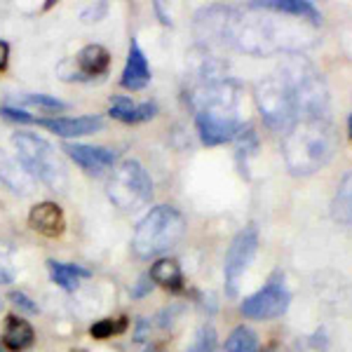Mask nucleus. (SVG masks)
<instances>
[{
    "instance_id": "f257e3e1",
    "label": "nucleus",
    "mask_w": 352,
    "mask_h": 352,
    "mask_svg": "<svg viewBox=\"0 0 352 352\" xmlns=\"http://www.w3.org/2000/svg\"><path fill=\"white\" fill-rule=\"evenodd\" d=\"M329 104L322 76L305 61H287L256 85V106L272 129H287L300 116H324Z\"/></svg>"
},
{
    "instance_id": "f03ea898",
    "label": "nucleus",
    "mask_w": 352,
    "mask_h": 352,
    "mask_svg": "<svg viewBox=\"0 0 352 352\" xmlns=\"http://www.w3.org/2000/svg\"><path fill=\"white\" fill-rule=\"evenodd\" d=\"M285 132L282 155H285L287 169L296 176L320 172L336 153V132L324 116H300Z\"/></svg>"
},
{
    "instance_id": "7ed1b4c3",
    "label": "nucleus",
    "mask_w": 352,
    "mask_h": 352,
    "mask_svg": "<svg viewBox=\"0 0 352 352\" xmlns=\"http://www.w3.org/2000/svg\"><path fill=\"white\" fill-rule=\"evenodd\" d=\"M184 232H186L184 214L174 207L160 204V207H153L139 221L132 237V249L136 252V256L141 258L160 256V254L176 247V242L184 237Z\"/></svg>"
},
{
    "instance_id": "20e7f679",
    "label": "nucleus",
    "mask_w": 352,
    "mask_h": 352,
    "mask_svg": "<svg viewBox=\"0 0 352 352\" xmlns=\"http://www.w3.org/2000/svg\"><path fill=\"white\" fill-rule=\"evenodd\" d=\"M12 146L16 151V160L24 164L33 179L43 181L52 190L66 188V169L47 139L31 132H19L12 136Z\"/></svg>"
},
{
    "instance_id": "39448f33",
    "label": "nucleus",
    "mask_w": 352,
    "mask_h": 352,
    "mask_svg": "<svg viewBox=\"0 0 352 352\" xmlns=\"http://www.w3.org/2000/svg\"><path fill=\"white\" fill-rule=\"evenodd\" d=\"M109 197L122 212H136L146 207L153 197V181L144 164L136 160H122L118 167H113L109 179Z\"/></svg>"
},
{
    "instance_id": "423d86ee",
    "label": "nucleus",
    "mask_w": 352,
    "mask_h": 352,
    "mask_svg": "<svg viewBox=\"0 0 352 352\" xmlns=\"http://www.w3.org/2000/svg\"><path fill=\"white\" fill-rule=\"evenodd\" d=\"M256 249H258V230L254 226L240 230L232 237L228 252H226V265H223L226 294L228 296H237L240 280L244 277V272H247L254 256H256Z\"/></svg>"
},
{
    "instance_id": "0eeeda50",
    "label": "nucleus",
    "mask_w": 352,
    "mask_h": 352,
    "mask_svg": "<svg viewBox=\"0 0 352 352\" xmlns=\"http://www.w3.org/2000/svg\"><path fill=\"white\" fill-rule=\"evenodd\" d=\"M289 303H292V294H289L285 280L272 277L263 289L242 300L240 310L249 320H275L289 310Z\"/></svg>"
},
{
    "instance_id": "6e6552de",
    "label": "nucleus",
    "mask_w": 352,
    "mask_h": 352,
    "mask_svg": "<svg viewBox=\"0 0 352 352\" xmlns=\"http://www.w3.org/2000/svg\"><path fill=\"white\" fill-rule=\"evenodd\" d=\"M197 132L202 144L219 146L226 141H232L242 129V120L237 116H221V113H197L195 118Z\"/></svg>"
},
{
    "instance_id": "1a4fd4ad",
    "label": "nucleus",
    "mask_w": 352,
    "mask_h": 352,
    "mask_svg": "<svg viewBox=\"0 0 352 352\" xmlns=\"http://www.w3.org/2000/svg\"><path fill=\"white\" fill-rule=\"evenodd\" d=\"M64 153L76 164H80L85 172L101 174L106 169L116 167L118 155L104 146H87V144H64Z\"/></svg>"
},
{
    "instance_id": "9d476101",
    "label": "nucleus",
    "mask_w": 352,
    "mask_h": 352,
    "mask_svg": "<svg viewBox=\"0 0 352 352\" xmlns=\"http://www.w3.org/2000/svg\"><path fill=\"white\" fill-rule=\"evenodd\" d=\"M41 127L52 132L61 139H73V136H87L99 129H104L101 116H80V118H43L38 120Z\"/></svg>"
},
{
    "instance_id": "9b49d317",
    "label": "nucleus",
    "mask_w": 352,
    "mask_h": 352,
    "mask_svg": "<svg viewBox=\"0 0 352 352\" xmlns=\"http://www.w3.org/2000/svg\"><path fill=\"white\" fill-rule=\"evenodd\" d=\"M28 226L45 237H59L66 230L64 209L56 202H38L28 212Z\"/></svg>"
},
{
    "instance_id": "f8f14e48",
    "label": "nucleus",
    "mask_w": 352,
    "mask_h": 352,
    "mask_svg": "<svg viewBox=\"0 0 352 352\" xmlns=\"http://www.w3.org/2000/svg\"><path fill=\"white\" fill-rule=\"evenodd\" d=\"M148 82H151L148 59H146V54H144V50H141V45L136 43V41H132V43H129V54H127V64H124L120 85H122L124 89L139 92V89H144Z\"/></svg>"
},
{
    "instance_id": "ddd939ff",
    "label": "nucleus",
    "mask_w": 352,
    "mask_h": 352,
    "mask_svg": "<svg viewBox=\"0 0 352 352\" xmlns=\"http://www.w3.org/2000/svg\"><path fill=\"white\" fill-rule=\"evenodd\" d=\"M78 64V80H87V78H96L104 76L111 66V54L104 45H87V47L80 50L76 59Z\"/></svg>"
},
{
    "instance_id": "4468645a",
    "label": "nucleus",
    "mask_w": 352,
    "mask_h": 352,
    "mask_svg": "<svg viewBox=\"0 0 352 352\" xmlns=\"http://www.w3.org/2000/svg\"><path fill=\"white\" fill-rule=\"evenodd\" d=\"M0 181L12 192H19V195H28L33 190V186H36V179L14 157H0Z\"/></svg>"
},
{
    "instance_id": "2eb2a0df",
    "label": "nucleus",
    "mask_w": 352,
    "mask_h": 352,
    "mask_svg": "<svg viewBox=\"0 0 352 352\" xmlns=\"http://www.w3.org/2000/svg\"><path fill=\"white\" fill-rule=\"evenodd\" d=\"M252 8L256 10H272V12H282V14H292L298 19H308L310 24H320L322 14L308 0H263V3H252Z\"/></svg>"
},
{
    "instance_id": "dca6fc26",
    "label": "nucleus",
    "mask_w": 352,
    "mask_h": 352,
    "mask_svg": "<svg viewBox=\"0 0 352 352\" xmlns=\"http://www.w3.org/2000/svg\"><path fill=\"white\" fill-rule=\"evenodd\" d=\"M33 340H36V331H33V327L28 324L26 320L14 317V315H10L8 320H5V331H3L5 348L26 350V348H31V345H33Z\"/></svg>"
},
{
    "instance_id": "f3484780",
    "label": "nucleus",
    "mask_w": 352,
    "mask_h": 352,
    "mask_svg": "<svg viewBox=\"0 0 352 352\" xmlns=\"http://www.w3.org/2000/svg\"><path fill=\"white\" fill-rule=\"evenodd\" d=\"M47 268H50V275L52 280L59 285L61 289L66 292H76L80 287V280H87L92 272L82 265H76V263H61V261H47Z\"/></svg>"
},
{
    "instance_id": "a211bd4d",
    "label": "nucleus",
    "mask_w": 352,
    "mask_h": 352,
    "mask_svg": "<svg viewBox=\"0 0 352 352\" xmlns=\"http://www.w3.org/2000/svg\"><path fill=\"white\" fill-rule=\"evenodd\" d=\"M331 214L338 223L352 228V172L343 176L331 202Z\"/></svg>"
},
{
    "instance_id": "6ab92c4d",
    "label": "nucleus",
    "mask_w": 352,
    "mask_h": 352,
    "mask_svg": "<svg viewBox=\"0 0 352 352\" xmlns=\"http://www.w3.org/2000/svg\"><path fill=\"white\" fill-rule=\"evenodd\" d=\"M148 277L155 285L172 289V292H179L181 285H184V272H181V265L174 258H160L157 263H153Z\"/></svg>"
},
{
    "instance_id": "aec40b11",
    "label": "nucleus",
    "mask_w": 352,
    "mask_h": 352,
    "mask_svg": "<svg viewBox=\"0 0 352 352\" xmlns=\"http://www.w3.org/2000/svg\"><path fill=\"white\" fill-rule=\"evenodd\" d=\"M226 352H258V336L249 327H237L226 338Z\"/></svg>"
},
{
    "instance_id": "412c9836",
    "label": "nucleus",
    "mask_w": 352,
    "mask_h": 352,
    "mask_svg": "<svg viewBox=\"0 0 352 352\" xmlns=\"http://www.w3.org/2000/svg\"><path fill=\"white\" fill-rule=\"evenodd\" d=\"M186 352H217V331H214V327H200V331L195 333V340L188 345Z\"/></svg>"
},
{
    "instance_id": "4be33fe9",
    "label": "nucleus",
    "mask_w": 352,
    "mask_h": 352,
    "mask_svg": "<svg viewBox=\"0 0 352 352\" xmlns=\"http://www.w3.org/2000/svg\"><path fill=\"white\" fill-rule=\"evenodd\" d=\"M127 329V320H101V322H94L89 333L94 338H111V336H118Z\"/></svg>"
},
{
    "instance_id": "5701e85b",
    "label": "nucleus",
    "mask_w": 352,
    "mask_h": 352,
    "mask_svg": "<svg viewBox=\"0 0 352 352\" xmlns=\"http://www.w3.org/2000/svg\"><path fill=\"white\" fill-rule=\"evenodd\" d=\"M16 275V268H14V258H12V252H10L5 244H0V285H10Z\"/></svg>"
},
{
    "instance_id": "b1692460",
    "label": "nucleus",
    "mask_w": 352,
    "mask_h": 352,
    "mask_svg": "<svg viewBox=\"0 0 352 352\" xmlns=\"http://www.w3.org/2000/svg\"><path fill=\"white\" fill-rule=\"evenodd\" d=\"M21 101H24V104H31V106H41V109H47V111L68 109V104H64L61 99H56V96H47V94H28Z\"/></svg>"
},
{
    "instance_id": "393cba45",
    "label": "nucleus",
    "mask_w": 352,
    "mask_h": 352,
    "mask_svg": "<svg viewBox=\"0 0 352 352\" xmlns=\"http://www.w3.org/2000/svg\"><path fill=\"white\" fill-rule=\"evenodd\" d=\"M155 116H157V106L151 104V101H146V104L134 106L132 113H129V118H127V124L146 122V120H151V118H155Z\"/></svg>"
},
{
    "instance_id": "a878e982",
    "label": "nucleus",
    "mask_w": 352,
    "mask_h": 352,
    "mask_svg": "<svg viewBox=\"0 0 352 352\" xmlns=\"http://www.w3.org/2000/svg\"><path fill=\"white\" fill-rule=\"evenodd\" d=\"M10 300H12V303H14L19 310L28 312V315H36V312H38V305L33 303V300L28 298L26 294H21V292H12V294H10Z\"/></svg>"
},
{
    "instance_id": "bb28decb",
    "label": "nucleus",
    "mask_w": 352,
    "mask_h": 352,
    "mask_svg": "<svg viewBox=\"0 0 352 352\" xmlns=\"http://www.w3.org/2000/svg\"><path fill=\"white\" fill-rule=\"evenodd\" d=\"M0 116H5L8 120H14V122H36V118H31V113L12 109V106H5V109H0Z\"/></svg>"
},
{
    "instance_id": "cd10ccee",
    "label": "nucleus",
    "mask_w": 352,
    "mask_h": 352,
    "mask_svg": "<svg viewBox=\"0 0 352 352\" xmlns=\"http://www.w3.org/2000/svg\"><path fill=\"white\" fill-rule=\"evenodd\" d=\"M104 14H106V5H104V3H99V5H96V10H94V8L85 10V12H82V19L87 21V24H94V21H99Z\"/></svg>"
},
{
    "instance_id": "c85d7f7f",
    "label": "nucleus",
    "mask_w": 352,
    "mask_h": 352,
    "mask_svg": "<svg viewBox=\"0 0 352 352\" xmlns=\"http://www.w3.org/2000/svg\"><path fill=\"white\" fill-rule=\"evenodd\" d=\"M151 282H153L151 277H141V280L136 282V287L132 289V296H134V298H141V296H146V294L151 292V287H153Z\"/></svg>"
},
{
    "instance_id": "c756f323",
    "label": "nucleus",
    "mask_w": 352,
    "mask_h": 352,
    "mask_svg": "<svg viewBox=\"0 0 352 352\" xmlns=\"http://www.w3.org/2000/svg\"><path fill=\"white\" fill-rule=\"evenodd\" d=\"M8 59H10V45L5 41H0V71L8 68Z\"/></svg>"
},
{
    "instance_id": "7c9ffc66",
    "label": "nucleus",
    "mask_w": 352,
    "mask_h": 352,
    "mask_svg": "<svg viewBox=\"0 0 352 352\" xmlns=\"http://www.w3.org/2000/svg\"><path fill=\"white\" fill-rule=\"evenodd\" d=\"M148 329L151 324L146 320H139V331H136V340H144L146 338V333H148Z\"/></svg>"
},
{
    "instance_id": "2f4dec72",
    "label": "nucleus",
    "mask_w": 352,
    "mask_h": 352,
    "mask_svg": "<svg viewBox=\"0 0 352 352\" xmlns=\"http://www.w3.org/2000/svg\"><path fill=\"white\" fill-rule=\"evenodd\" d=\"M348 129H350V136H352V116H350V120H348Z\"/></svg>"
},
{
    "instance_id": "473e14b6",
    "label": "nucleus",
    "mask_w": 352,
    "mask_h": 352,
    "mask_svg": "<svg viewBox=\"0 0 352 352\" xmlns=\"http://www.w3.org/2000/svg\"><path fill=\"white\" fill-rule=\"evenodd\" d=\"M146 352H160V350H157V348H148V350H146Z\"/></svg>"
},
{
    "instance_id": "72a5a7b5",
    "label": "nucleus",
    "mask_w": 352,
    "mask_h": 352,
    "mask_svg": "<svg viewBox=\"0 0 352 352\" xmlns=\"http://www.w3.org/2000/svg\"><path fill=\"white\" fill-rule=\"evenodd\" d=\"M73 352H87V350H73Z\"/></svg>"
},
{
    "instance_id": "f704fd0d",
    "label": "nucleus",
    "mask_w": 352,
    "mask_h": 352,
    "mask_svg": "<svg viewBox=\"0 0 352 352\" xmlns=\"http://www.w3.org/2000/svg\"><path fill=\"white\" fill-rule=\"evenodd\" d=\"M0 308H3V303H0Z\"/></svg>"
}]
</instances>
